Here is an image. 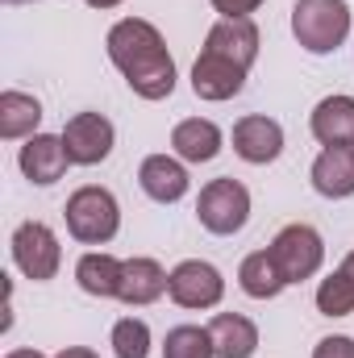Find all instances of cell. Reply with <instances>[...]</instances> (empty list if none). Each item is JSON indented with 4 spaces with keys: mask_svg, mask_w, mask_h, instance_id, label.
<instances>
[{
    "mask_svg": "<svg viewBox=\"0 0 354 358\" xmlns=\"http://www.w3.org/2000/svg\"><path fill=\"white\" fill-rule=\"evenodd\" d=\"M113 350L117 358H146L150 355V329L138 317H125L113 325Z\"/></svg>",
    "mask_w": 354,
    "mask_h": 358,
    "instance_id": "cb8c5ba5",
    "label": "cell"
},
{
    "mask_svg": "<svg viewBox=\"0 0 354 358\" xmlns=\"http://www.w3.org/2000/svg\"><path fill=\"white\" fill-rule=\"evenodd\" d=\"M204 55L229 59L234 67L250 71V63L259 59V25L250 17H221L204 38Z\"/></svg>",
    "mask_w": 354,
    "mask_h": 358,
    "instance_id": "9c48e42d",
    "label": "cell"
},
{
    "mask_svg": "<svg viewBox=\"0 0 354 358\" xmlns=\"http://www.w3.org/2000/svg\"><path fill=\"white\" fill-rule=\"evenodd\" d=\"M338 271H342V275H346V279H351V283H354V250H351V255H346V263H342V267H338Z\"/></svg>",
    "mask_w": 354,
    "mask_h": 358,
    "instance_id": "83f0119b",
    "label": "cell"
},
{
    "mask_svg": "<svg viewBox=\"0 0 354 358\" xmlns=\"http://www.w3.org/2000/svg\"><path fill=\"white\" fill-rule=\"evenodd\" d=\"M313 138L325 146H351L354 142V96H325L313 108Z\"/></svg>",
    "mask_w": 354,
    "mask_h": 358,
    "instance_id": "e0dca14e",
    "label": "cell"
},
{
    "mask_svg": "<svg viewBox=\"0 0 354 358\" xmlns=\"http://www.w3.org/2000/svg\"><path fill=\"white\" fill-rule=\"evenodd\" d=\"M271 259L283 275V283H300L309 275H317L325 263V242L313 225H283L271 242Z\"/></svg>",
    "mask_w": 354,
    "mask_h": 358,
    "instance_id": "5b68a950",
    "label": "cell"
},
{
    "mask_svg": "<svg viewBox=\"0 0 354 358\" xmlns=\"http://www.w3.org/2000/svg\"><path fill=\"white\" fill-rule=\"evenodd\" d=\"M292 34L309 55H330L351 34V8L342 0H296Z\"/></svg>",
    "mask_w": 354,
    "mask_h": 358,
    "instance_id": "7a4b0ae2",
    "label": "cell"
},
{
    "mask_svg": "<svg viewBox=\"0 0 354 358\" xmlns=\"http://www.w3.org/2000/svg\"><path fill=\"white\" fill-rule=\"evenodd\" d=\"M167 292L179 308H213L221 296H225V279L213 263H200V259H187L171 271L167 279Z\"/></svg>",
    "mask_w": 354,
    "mask_h": 358,
    "instance_id": "ba28073f",
    "label": "cell"
},
{
    "mask_svg": "<svg viewBox=\"0 0 354 358\" xmlns=\"http://www.w3.org/2000/svg\"><path fill=\"white\" fill-rule=\"evenodd\" d=\"M163 358H217L213 334L200 325H176L163 342Z\"/></svg>",
    "mask_w": 354,
    "mask_h": 358,
    "instance_id": "7402d4cb",
    "label": "cell"
},
{
    "mask_svg": "<svg viewBox=\"0 0 354 358\" xmlns=\"http://www.w3.org/2000/svg\"><path fill=\"white\" fill-rule=\"evenodd\" d=\"M108 59L117 63V71L125 76V84L138 92L142 100H167L176 92V63L167 55L163 34L142 21V17H125L108 29Z\"/></svg>",
    "mask_w": 354,
    "mask_h": 358,
    "instance_id": "6da1fadb",
    "label": "cell"
},
{
    "mask_svg": "<svg viewBox=\"0 0 354 358\" xmlns=\"http://www.w3.org/2000/svg\"><path fill=\"white\" fill-rule=\"evenodd\" d=\"M313 358H354V338H321Z\"/></svg>",
    "mask_w": 354,
    "mask_h": 358,
    "instance_id": "d4e9b609",
    "label": "cell"
},
{
    "mask_svg": "<svg viewBox=\"0 0 354 358\" xmlns=\"http://www.w3.org/2000/svg\"><path fill=\"white\" fill-rule=\"evenodd\" d=\"M167 271L159 267L155 259H125V267H121V292H117V300H125V304H155L163 292H167Z\"/></svg>",
    "mask_w": 354,
    "mask_h": 358,
    "instance_id": "2e32d148",
    "label": "cell"
},
{
    "mask_svg": "<svg viewBox=\"0 0 354 358\" xmlns=\"http://www.w3.org/2000/svg\"><path fill=\"white\" fill-rule=\"evenodd\" d=\"M238 283H242V292L255 296V300H271V296H279V292L288 287L283 275H279V267H275V259H271V250L246 255L242 267H238Z\"/></svg>",
    "mask_w": 354,
    "mask_h": 358,
    "instance_id": "ffe728a7",
    "label": "cell"
},
{
    "mask_svg": "<svg viewBox=\"0 0 354 358\" xmlns=\"http://www.w3.org/2000/svg\"><path fill=\"white\" fill-rule=\"evenodd\" d=\"M196 217H200V225H204L208 234L229 238V234H238V229L246 225V217H250V192L229 176L213 179V183H204V192H200V200H196Z\"/></svg>",
    "mask_w": 354,
    "mask_h": 358,
    "instance_id": "277c9868",
    "label": "cell"
},
{
    "mask_svg": "<svg viewBox=\"0 0 354 358\" xmlns=\"http://www.w3.org/2000/svg\"><path fill=\"white\" fill-rule=\"evenodd\" d=\"M42 121V104L25 92H0V138L17 142V138H34Z\"/></svg>",
    "mask_w": 354,
    "mask_h": 358,
    "instance_id": "d6986e66",
    "label": "cell"
},
{
    "mask_svg": "<svg viewBox=\"0 0 354 358\" xmlns=\"http://www.w3.org/2000/svg\"><path fill=\"white\" fill-rule=\"evenodd\" d=\"M208 334H213V350L217 358H250L259 350V329L250 317L242 313H217L208 321Z\"/></svg>",
    "mask_w": 354,
    "mask_h": 358,
    "instance_id": "9a60e30c",
    "label": "cell"
},
{
    "mask_svg": "<svg viewBox=\"0 0 354 358\" xmlns=\"http://www.w3.org/2000/svg\"><path fill=\"white\" fill-rule=\"evenodd\" d=\"M246 84V71L234 67L229 59H217V55H200L196 67H192V92L200 100H229L238 96Z\"/></svg>",
    "mask_w": 354,
    "mask_h": 358,
    "instance_id": "4fadbf2b",
    "label": "cell"
},
{
    "mask_svg": "<svg viewBox=\"0 0 354 358\" xmlns=\"http://www.w3.org/2000/svg\"><path fill=\"white\" fill-rule=\"evenodd\" d=\"M313 187L330 200L354 196V142L351 146H325L313 163Z\"/></svg>",
    "mask_w": 354,
    "mask_h": 358,
    "instance_id": "7c38bea8",
    "label": "cell"
},
{
    "mask_svg": "<svg viewBox=\"0 0 354 358\" xmlns=\"http://www.w3.org/2000/svg\"><path fill=\"white\" fill-rule=\"evenodd\" d=\"M84 4H92V8H117L121 0H84Z\"/></svg>",
    "mask_w": 354,
    "mask_h": 358,
    "instance_id": "f546056e",
    "label": "cell"
},
{
    "mask_svg": "<svg viewBox=\"0 0 354 358\" xmlns=\"http://www.w3.org/2000/svg\"><path fill=\"white\" fill-rule=\"evenodd\" d=\"M67 146H63V138H50V134H34L25 146H21V171L25 179H34V183H59L63 171H67Z\"/></svg>",
    "mask_w": 354,
    "mask_h": 358,
    "instance_id": "8fae6325",
    "label": "cell"
},
{
    "mask_svg": "<svg viewBox=\"0 0 354 358\" xmlns=\"http://www.w3.org/2000/svg\"><path fill=\"white\" fill-rule=\"evenodd\" d=\"M138 183H142V192H146L150 200H159V204H176V200L187 196V171H183V163L167 159V155L142 159Z\"/></svg>",
    "mask_w": 354,
    "mask_h": 358,
    "instance_id": "5bb4252c",
    "label": "cell"
},
{
    "mask_svg": "<svg viewBox=\"0 0 354 358\" xmlns=\"http://www.w3.org/2000/svg\"><path fill=\"white\" fill-rule=\"evenodd\" d=\"M121 267H125V263L113 259V255H84L80 267H76V279H80V287H84L88 296L108 300V296L121 292Z\"/></svg>",
    "mask_w": 354,
    "mask_h": 358,
    "instance_id": "44dd1931",
    "label": "cell"
},
{
    "mask_svg": "<svg viewBox=\"0 0 354 358\" xmlns=\"http://www.w3.org/2000/svg\"><path fill=\"white\" fill-rule=\"evenodd\" d=\"M113 121L100 117V113H76L67 125H63V146H67V159L80 163V167H96L108 159L113 150Z\"/></svg>",
    "mask_w": 354,
    "mask_h": 358,
    "instance_id": "52a82bcc",
    "label": "cell"
},
{
    "mask_svg": "<svg viewBox=\"0 0 354 358\" xmlns=\"http://www.w3.org/2000/svg\"><path fill=\"white\" fill-rule=\"evenodd\" d=\"M63 213H67L71 238L84 242V246H104L121 229V208H117V200H113L108 187H92L88 183V187L71 192V200H67Z\"/></svg>",
    "mask_w": 354,
    "mask_h": 358,
    "instance_id": "3957f363",
    "label": "cell"
},
{
    "mask_svg": "<svg viewBox=\"0 0 354 358\" xmlns=\"http://www.w3.org/2000/svg\"><path fill=\"white\" fill-rule=\"evenodd\" d=\"M317 308H321L325 317H346V313H354V283L342 271H334L330 279H321V287H317Z\"/></svg>",
    "mask_w": 354,
    "mask_h": 358,
    "instance_id": "603a6c76",
    "label": "cell"
},
{
    "mask_svg": "<svg viewBox=\"0 0 354 358\" xmlns=\"http://www.w3.org/2000/svg\"><path fill=\"white\" fill-rule=\"evenodd\" d=\"M171 146L183 163H208L221 155V129L204 117H187L171 129Z\"/></svg>",
    "mask_w": 354,
    "mask_h": 358,
    "instance_id": "ac0fdd59",
    "label": "cell"
},
{
    "mask_svg": "<svg viewBox=\"0 0 354 358\" xmlns=\"http://www.w3.org/2000/svg\"><path fill=\"white\" fill-rule=\"evenodd\" d=\"M4 358H46V355H38V350H8Z\"/></svg>",
    "mask_w": 354,
    "mask_h": 358,
    "instance_id": "f1b7e54d",
    "label": "cell"
},
{
    "mask_svg": "<svg viewBox=\"0 0 354 358\" xmlns=\"http://www.w3.org/2000/svg\"><path fill=\"white\" fill-rule=\"evenodd\" d=\"M4 4H25V0H4Z\"/></svg>",
    "mask_w": 354,
    "mask_h": 358,
    "instance_id": "4dcf8cb0",
    "label": "cell"
},
{
    "mask_svg": "<svg viewBox=\"0 0 354 358\" xmlns=\"http://www.w3.org/2000/svg\"><path fill=\"white\" fill-rule=\"evenodd\" d=\"M13 263L21 267L25 279H34V283L55 279L59 275V263H63V250H59L55 229L42 225V221L17 225V234H13Z\"/></svg>",
    "mask_w": 354,
    "mask_h": 358,
    "instance_id": "8992f818",
    "label": "cell"
},
{
    "mask_svg": "<svg viewBox=\"0 0 354 358\" xmlns=\"http://www.w3.org/2000/svg\"><path fill=\"white\" fill-rule=\"evenodd\" d=\"M55 358H96L92 350H84V346H67V350H59Z\"/></svg>",
    "mask_w": 354,
    "mask_h": 358,
    "instance_id": "4316f807",
    "label": "cell"
},
{
    "mask_svg": "<svg viewBox=\"0 0 354 358\" xmlns=\"http://www.w3.org/2000/svg\"><path fill=\"white\" fill-rule=\"evenodd\" d=\"M234 150H238V159H246V163H255V167L275 163L279 150H283V129H279V121L259 117V113L242 117V121L234 125Z\"/></svg>",
    "mask_w": 354,
    "mask_h": 358,
    "instance_id": "30bf717a",
    "label": "cell"
},
{
    "mask_svg": "<svg viewBox=\"0 0 354 358\" xmlns=\"http://www.w3.org/2000/svg\"><path fill=\"white\" fill-rule=\"evenodd\" d=\"M259 4H263V0H213V8H217L221 17H250Z\"/></svg>",
    "mask_w": 354,
    "mask_h": 358,
    "instance_id": "484cf974",
    "label": "cell"
}]
</instances>
